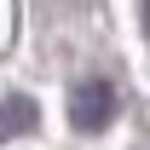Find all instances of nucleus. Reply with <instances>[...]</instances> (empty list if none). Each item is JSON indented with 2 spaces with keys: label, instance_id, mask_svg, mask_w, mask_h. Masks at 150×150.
Listing matches in <instances>:
<instances>
[{
  "label": "nucleus",
  "instance_id": "1",
  "mask_svg": "<svg viewBox=\"0 0 150 150\" xmlns=\"http://www.w3.org/2000/svg\"><path fill=\"white\" fill-rule=\"evenodd\" d=\"M110 115H115V87H110V81L87 75V81H75V87H69V121H75L81 133L110 127Z\"/></svg>",
  "mask_w": 150,
  "mask_h": 150
},
{
  "label": "nucleus",
  "instance_id": "2",
  "mask_svg": "<svg viewBox=\"0 0 150 150\" xmlns=\"http://www.w3.org/2000/svg\"><path fill=\"white\" fill-rule=\"evenodd\" d=\"M35 127V98H0V144Z\"/></svg>",
  "mask_w": 150,
  "mask_h": 150
},
{
  "label": "nucleus",
  "instance_id": "3",
  "mask_svg": "<svg viewBox=\"0 0 150 150\" xmlns=\"http://www.w3.org/2000/svg\"><path fill=\"white\" fill-rule=\"evenodd\" d=\"M144 29H150V0H144Z\"/></svg>",
  "mask_w": 150,
  "mask_h": 150
}]
</instances>
